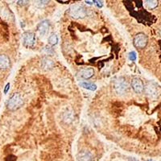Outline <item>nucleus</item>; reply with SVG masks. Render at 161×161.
I'll list each match as a JSON object with an SVG mask.
<instances>
[{
	"label": "nucleus",
	"mask_w": 161,
	"mask_h": 161,
	"mask_svg": "<svg viewBox=\"0 0 161 161\" xmlns=\"http://www.w3.org/2000/svg\"><path fill=\"white\" fill-rule=\"evenodd\" d=\"M23 104V100L21 95L18 93L13 94L7 101V108L10 111H16Z\"/></svg>",
	"instance_id": "nucleus-1"
},
{
	"label": "nucleus",
	"mask_w": 161,
	"mask_h": 161,
	"mask_svg": "<svg viewBox=\"0 0 161 161\" xmlns=\"http://www.w3.org/2000/svg\"><path fill=\"white\" fill-rule=\"evenodd\" d=\"M70 15L73 19H79L85 18L87 15V12L83 6L79 5V4H74L70 6Z\"/></svg>",
	"instance_id": "nucleus-2"
},
{
	"label": "nucleus",
	"mask_w": 161,
	"mask_h": 161,
	"mask_svg": "<svg viewBox=\"0 0 161 161\" xmlns=\"http://www.w3.org/2000/svg\"><path fill=\"white\" fill-rule=\"evenodd\" d=\"M114 88L115 92L118 94H124L128 89V82L123 77H119L114 82Z\"/></svg>",
	"instance_id": "nucleus-3"
},
{
	"label": "nucleus",
	"mask_w": 161,
	"mask_h": 161,
	"mask_svg": "<svg viewBox=\"0 0 161 161\" xmlns=\"http://www.w3.org/2000/svg\"><path fill=\"white\" fill-rule=\"evenodd\" d=\"M145 91L146 94L148 95L150 98H157L160 94V86L154 82H150L146 86Z\"/></svg>",
	"instance_id": "nucleus-4"
},
{
	"label": "nucleus",
	"mask_w": 161,
	"mask_h": 161,
	"mask_svg": "<svg viewBox=\"0 0 161 161\" xmlns=\"http://www.w3.org/2000/svg\"><path fill=\"white\" fill-rule=\"evenodd\" d=\"M148 44V37L143 33H139L134 38V45L137 48H143Z\"/></svg>",
	"instance_id": "nucleus-5"
},
{
	"label": "nucleus",
	"mask_w": 161,
	"mask_h": 161,
	"mask_svg": "<svg viewBox=\"0 0 161 161\" xmlns=\"http://www.w3.org/2000/svg\"><path fill=\"white\" fill-rule=\"evenodd\" d=\"M23 42L25 47H32L35 43V35L34 32H26L23 35Z\"/></svg>",
	"instance_id": "nucleus-6"
},
{
	"label": "nucleus",
	"mask_w": 161,
	"mask_h": 161,
	"mask_svg": "<svg viewBox=\"0 0 161 161\" xmlns=\"http://www.w3.org/2000/svg\"><path fill=\"white\" fill-rule=\"evenodd\" d=\"M49 28H50L49 21H48V20H43V21H41L39 23L38 27H37V32H38L40 36V37H44L48 33Z\"/></svg>",
	"instance_id": "nucleus-7"
},
{
	"label": "nucleus",
	"mask_w": 161,
	"mask_h": 161,
	"mask_svg": "<svg viewBox=\"0 0 161 161\" xmlns=\"http://www.w3.org/2000/svg\"><path fill=\"white\" fill-rule=\"evenodd\" d=\"M131 88L136 94H141L144 90V85L143 83L139 79V77H134L131 81Z\"/></svg>",
	"instance_id": "nucleus-8"
},
{
	"label": "nucleus",
	"mask_w": 161,
	"mask_h": 161,
	"mask_svg": "<svg viewBox=\"0 0 161 161\" xmlns=\"http://www.w3.org/2000/svg\"><path fill=\"white\" fill-rule=\"evenodd\" d=\"M77 74H78V77L82 78V79L87 80L91 78L92 77L94 76V70H93L92 68H83L81 70H79Z\"/></svg>",
	"instance_id": "nucleus-9"
},
{
	"label": "nucleus",
	"mask_w": 161,
	"mask_h": 161,
	"mask_svg": "<svg viewBox=\"0 0 161 161\" xmlns=\"http://www.w3.org/2000/svg\"><path fill=\"white\" fill-rule=\"evenodd\" d=\"M94 156L90 152L87 150H83L80 152L77 155V160L78 161H92Z\"/></svg>",
	"instance_id": "nucleus-10"
},
{
	"label": "nucleus",
	"mask_w": 161,
	"mask_h": 161,
	"mask_svg": "<svg viewBox=\"0 0 161 161\" xmlns=\"http://www.w3.org/2000/svg\"><path fill=\"white\" fill-rule=\"evenodd\" d=\"M10 66V59L6 55H0V70H6Z\"/></svg>",
	"instance_id": "nucleus-11"
},
{
	"label": "nucleus",
	"mask_w": 161,
	"mask_h": 161,
	"mask_svg": "<svg viewBox=\"0 0 161 161\" xmlns=\"http://www.w3.org/2000/svg\"><path fill=\"white\" fill-rule=\"evenodd\" d=\"M41 65H42V68L45 70H51L54 65V63L52 60L48 58V57H44L42 59V63H41Z\"/></svg>",
	"instance_id": "nucleus-12"
},
{
	"label": "nucleus",
	"mask_w": 161,
	"mask_h": 161,
	"mask_svg": "<svg viewBox=\"0 0 161 161\" xmlns=\"http://www.w3.org/2000/svg\"><path fill=\"white\" fill-rule=\"evenodd\" d=\"M81 85L82 87H83L84 89H89V90H91V91H94L97 89V85L94 84V83H89V82H82L81 83Z\"/></svg>",
	"instance_id": "nucleus-13"
},
{
	"label": "nucleus",
	"mask_w": 161,
	"mask_h": 161,
	"mask_svg": "<svg viewBox=\"0 0 161 161\" xmlns=\"http://www.w3.org/2000/svg\"><path fill=\"white\" fill-rule=\"evenodd\" d=\"M145 5L148 9H154L156 6H158V2L155 0H149V1H145L144 2Z\"/></svg>",
	"instance_id": "nucleus-14"
},
{
	"label": "nucleus",
	"mask_w": 161,
	"mask_h": 161,
	"mask_svg": "<svg viewBox=\"0 0 161 161\" xmlns=\"http://www.w3.org/2000/svg\"><path fill=\"white\" fill-rule=\"evenodd\" d=\"M57 43H58V37L56 34H52V35L48 37V44L52 45V46H54V45H57Z\"/></svg>",
	"instance_id": "nucleus-15"
},
{
	"label": "nucleus",
	"mask_w": 161,
	"mask_h": 161,
	"mask_svg": "<svg viewBox=\"0 0 161 161\" xmlns=\"http://www.w3.org/2000/svg\"><path fill=\"white\" fill-rule=\"evenodd\" d=\"M64 118L67 123H70L71 121L73 120V114H72V113H70V112H66L64 115Z\"/></svg>",
	"instance_id": "nucleus-16"
},
{
	"label": "nucleus",
	"mask_w": 161,
	"mask_h": 161,
	"mask_svg": "<svg viewBox=\"0 0 161 161\" xmlns=\"http://www.w3.org/2000/svg\"><path fill=\"white\" fill-rule=\"evenodd\" d=\"M128 57H129V59L131 61H135L137 59V54L135 51H132V52H131L128 55Z\"/></svg>",
	"instance_id": "nucleus-17"
},
{
	"label": "nucleus",
	"mask_w": 161,
	"mask_h": 161,
	"mask_svg": "<svg viewBox=\"0 0 161 161\" xmlns=\"http://www.w3.org/2000/svg\"><path fill=\"white\" fill-rule=\"evenodd\" d=\"M93 3H95V5L98 6V7H102V6H103V3H102V2L101 1H98V0H94V1H93Z\"/></svg>",
	"instance_id": "nucleus-18"
},
{
	"label": "nucleus",
	"mask_w": 161,
	"mask_h": 161,
	"mask_svg": "<svg viewBox=\"0 0 161 161\" xmlns=\"http://www.w3.org/2000/svg\"><path fill=\"white\" fill-rule=\"evenodd\" d=\"M9 89H10V83H7L6 85V87H5V89H4V93H5V94H6Z\"/></svg>",
	"instance_id": "nucleus-19"
},
{
	"label": "nucleus",
	"mask_w": 161,
	"mask_h": 161,
	"mask_svg": "<svg viewBox=\"0 0 161 161\" xmlns=\"http://www.w3.org/2000/svg\"><path fill=\"white\" fill-rule=\"evenodd\" d=\"M18 3H19V5H25L26 3H28V1H18Z\"/></svg>",
	"instance_id": "nucleus-20"
},
{
	"label": "nucleus",
	"mask_w": 161,
	"mask_h": 161,
	"mask_svg": "<svg viewBox=\"0 0 161 161\" xmlns=\"http://www.w3.org/2000/svg\"><path fill=\"white\" fill-rule=\"evenodd\" d=\"M85 3H88V4H89V5H91L92 3H93V1H85Z\"/></svg>",
	"instance_id": "nucleus-21"
},
{
	"label": "nucleus",
	"mask_w": 161,
	"mask_h": 161,
	"mask_svg": "<svg viewBox=\"0 0 161 161\" xmlns=\"http://www.w3.org/2000/svg\"><path fill=\"white\" fill-rule=\"evenodd\" d=\"M128 161H138L137 160H135V159H134V158H131L129 159V160Z\"/></svg>",
	"instance_id": "nucleus-22"
},
{
	"label": "nucleus",
	"mask_w": 161,
	"mask_h": 161,
	"mask_svg": "<svg viewBox=\"0 0 161 161\" xmlns=\"http://www.w3.org/2000/svg\"><path fill=\"white\" fill-rule=\"evenodd\" d=\"M147 161H155V160H147Z\"/></svg>",
	"instance_id": "nucleus-23"
}]
</instances>
